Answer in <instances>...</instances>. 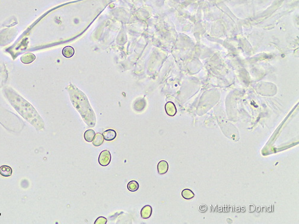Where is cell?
<instances>
[{"label": "cell", "instance_id": "5bb4252c", "mask_svg": "<svg viewBox=\"0 0 299 224\" xmlns=\"http://www.w3.org/2000/svg\"><path fill=\"white\" fill-rule=\"evenodd\" d=\"M199 209L202 212H205L207 210V206L205 205H202L199 207Z\"/></svg>", "mask_w": 299, "mask_h": 224}, {"label": "cell", "instance_id": "8992f818", "mask_svg": "<svg viewBox=\"0 0 299 224\" xmlns=\"http://www.w3.org/2000/svg\"><path fill=\"white\" fill-rule=\"evenodd\" d=\"M12 174V169L9 166H2L0 167V175L4 177H10Z\"/></svg>", "mask_w": 299, "mask_h": 224}, {"label": "cell", "instance_id": "8fae6325", "mask_svg": "<svg viewBox=\"0 0 299 224\" xmlns=\"http://www.w3.org/2000/svg\"><path fill=\"white\" fill-rule=\"evenodd\" d=\"M127 188L129 191L135 192L139 188V185L136 180H131L127 184Z\"/></svg>", "mask_w": 299, "mask_h": 224}, {"label": "cell", "instance_id": "4fadbf2b", "mask_svg": "<svg viewBox=\"0 0 299 224\" xmlns=\"http://www.w3.org/2000/svg\"><path fill=\"white\" fill-rule=\"evenodd\" d=\"M107 222V219L102 216L99 217L96 221L95 222V224H106Z\"/></svg>", "mask_w": 299, "mask_h": 224}, {"label": "cell", "instance_id": "ba28073f", "mask_svg": "<svg viewBox=\"0 0 299 224\" xmlns=\"http://www.w3.org/2000/svg\"><path fill=\"white\" fill-rule=\"evenodd\" d=\"M104 141V138L103 137V135L100 133H98L95 134V136L93 139L92 143L95 146H100L103 143Z\"/></svg>", "mask_w": 299, "mask_h": 224}, {"label": "cell", "instance_id": "7a4b0ae2", "mask_svg": "<svg viewBox=\"0 0 299 224\" xmlns=\"http://www.w3.org/2000/svg\"><path fill=\"white\" fill-rule=\"evenodd\" d=\"M103 137L104 139L107 141H111L116 139L117 136V133L114 130L108 129L103 133Z\"/></svg>", "mask_w": 299, "mask_h": 224}, {"label": "cell", "instance_id": "277c9868", "mask_svg": "<svg viewBox=\"0 0 299 224\" xmlns=\"http://www.w3.org/2000/svg\"><path fill=\"white\" fill-rule=\"evenodd\" d=\"M169 169V165L168 162L166 161H160L157 164V171L160 175L165 174Z\"/></svg>", "mask_w": 299, "mask_h": 224}, {"label": "cell", "instance_id": "9c48e42d", "mask_svg": "<svg viewBox=\"0 0 299 224\" xmlns=\"http://www.w3.org/2000/svg\"><path fill=\"white\" fill-rule=\"evenodd\" d=\"M95 136V132L92 129H89L84 132V138L86 141L88 142H92Z\"/></svg>", "mask_w": 299, "mask_h": 224}, {"label": "cell", "instance_id": "6da1fadb", "mask_svg": "<svg viewBox=\"0 0 299 224\" xmlns=\"http://www.w3.org/2000/svg\"><path fill=\"white\" fill-rule=\"evenodd\" d=\"M111 160V153L108 150H104L100 152L98 158V162L102 166H107L109 165Z\"/></svg>", "mask_w": 299, "mask_h": 224}, {"label": "cell", "instance_id": "3957f363", "mask_svg": "<svg viewBox=\"0 0 299 224\" xmlns=\"http://www.w3.org/2000/svg\"><path fill=\"white\" fill-rule=\"evenodd\" d=\"M152 207L150 205L144 206L141 210V216L143 219H148L152 214Z\"/></svg>", "mask_w": 299, "mask_h": 224}, {"label": "cell", "instance_id": "30bf717a", "mask_svg": "<svg viewBox=\"0 0 299 224\" xmlns=\"http://www.w3.org/2000/svg\"><path fill=\"white\" fill-rule=\"evenodd\" d=\"M74 54V49L71 46L65 47L62 50V54L64 57L70 58L72 57Z\"/></svg>", "mask_w": 299, "mask_h": 224}, {"label": "cell", "instance_id": "9a60e30c", "mask_svg": "<svg viewBox=\"0 0 299 224\" xmlns=\"http://www.w3.org/2000/svg\"><path fill=\"white\" fill-rule=\"evenodd\" d=\"M254 209H255V207H254V206L251 205V206H250V210L251 212L254 211Z\"/></svg>", "mask_w": 299, "mask_h": 224}, {"label": "cell", "instance_id": "5b68a950", "mask_svg": "<svg viewBox=\"0 0 299 224\" xmlns=\"http://www.w3.org/2000/svg\"><path fill=\"white\" fill-rule=\"evenodd\" d=\"M36 59V56L31 53H27L22 56L20 60L24 64H29L34 62Z\"/></svg>", "mask_w": 299, "mask_h": 224}, {"label": "cell", "instance_id": "52a82bcc", "mask_svg": "<svg viewBox=\"0 0 299 224\" xmlns=\"http://www.w3.org/2000/svg\"><path fill=\"white\" fill-rule=\"evenodd\" d=\"M165 109L166 112L169 115V116H173L175 115L177 112L176 108L175 107L174 104L172 102H168L166 104L165 106Z\"/></svg>", "mask_w": 299, "mask_h": 224}, {"label": "cell", "instance_id": "7c38bea8", "mask_svg": "<svg viewBox=\"0 0 299 224\" xmlns=\"http://www.w3.org/2000/svg\"><path fill=\"white\" fill-rule=\"evenodd\" d=\"M182 197L186 200H190L194 196L193 192L189 189H184L182 191Z\"/></svg>", "mask_w": 299, "mask_h": 224}]
</instances>
